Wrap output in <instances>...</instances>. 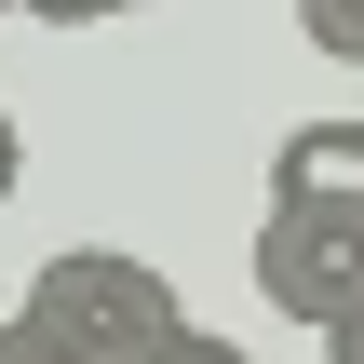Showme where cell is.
Masks as SVG:
<instances>
[{"label": "cell", "mask_w": 364, "mask_h": 364, "mask_svg": "<svg viewBox=\"0 0 364 364\" xmlns=\"http://www.w3.org/2000/svg\"><path fill=\"white\" fill-rule=\"evenodd\" d=\"M27 324H54L81 364H149L189 311H176V284H162L135 243H54L41 284H27Z\"/></svg>", "instance_id": "obj_1"}, {"label": "cell", "mask_w": 364, "mask_h": 364, "mask_svg": "<svg viewBox=\"0 0 364 364\" xmlns=\"http://www.w3.org/2000/svg\"><path fill=\"white\" fill-rule=\"evenodd\" d=\"M257 284H270L284 324L338 338L364 311V189H270V216H257Z\"/></svg>", "instance_id": "obj_2"}, {"label": "cell", "mask_w": 364, "mask_h": 364, "mask_svg": "<svg viewBox=\"0 0 364 364\" xmlns=\"http://www.w3.org/2000/svg\"><path fill=\"white\" fill-rule=\"evenodd\" d=\"M270 189H364V122H297L270 149Z\"/></svg>", "instance_id": "obj_3"}, {"label": "cell", "mask_w": 364, "mask_h": 364, "mask_svg": "<svg viewBox=\"0 0 364 364\" xmlns=\"http://www.w3.org/2000/svg\"><path fill=\"white\" fill-rule=\"evenodd\" d=\"M297 27H311V54L364 68V0H297Z\"/></svg>", "instance_id": "obj_4"}, {"label": "cell", "mask_w": 364, "mask_h": 364, "mask_svg": "<svg viewBox=\"0 0 364 364\" xmlns=\"http://www.w3.org/2000/svg\"><path fill=\"white\" fill-rule=\"evenodd\" d=\"M0 364H81V351H68L54 324H27V311H14V324H0Z\"/></svg>", "instance_id": "obj_5"}, {"label": "cell", "mask_w": 364, "mask_h": 364, "mask_svg": "<svg viewBox=\"0 0 364 364\" xmlns=\"http://www.w3.org/2000/svg\"><path fill=\"white\" fill-rule=\"evenodd\" d=\"M149 364H257V351H230V338H203V324H176V338H162Z\"/></svg>", "instance_id": "obj_6"}, {"label": "cell", "mask_w": 364, "mask_h": 364, "mask_svg": "<svg viewBox=\"0 0 364 364\" xmlns=\"http://www.w3.org/2000/svg\"><path fill=\"white\" fill-rule=\"evenodd\" d=\"M41 27H95V14H135V0H27Z\"/></svg>", "instance_id": "obj_7"}, {"label": "cell", "mask_w": 364, "mask_h": 364, "mask_svg": "<svg viewBox=\"0 0 364 364\" xmlns=\"http://www.w3.org/2000/svg\"><path fill=\"white\" fill-rule=\"evenodd\" d=\"M27 189V135H14V108H0V203Z\"/></svg>", "instance_id": "obj_8"}, {"label": "cell", "mask_w": 364, "mask_h": 364, "mask_svg": "<svg viewBox=\"0 0 364 364\" xmlns=\"http://www.w3.org/2000/svg\"><path fill=\"white\" fill-rule=\"evenodd\" d=\"M324 364H364V311H351V324H338V338H324Z\"/></svg>", "instance_id": "obj_9"}, {"label": "cell", "mask_w": 364, "mask_h": 364, "mask_svg": "<svg viewBox=\"0 0 364 364\" xmlns=\"http://www.w3.org/2000/svg\"><path fill=\"white\" fill-rule=\"evenodd\" d=\"M0 14H14V0H0Z\"/></svg>", "instance_id": "obj_10"}, {"label": "cell", "mask_w": 364, "mask_h": 364, "mask_svg": "<svg viewBox=\"0 0 364 364\" xmlns=\"http://www.w3.org/2000/svg\"><path fill=\"white\" fill-rule=\"evenodd\" d=\"M14 14H27V0H14Z\"/></svg>", "instance_id": "obj_11"}]
</instances>
